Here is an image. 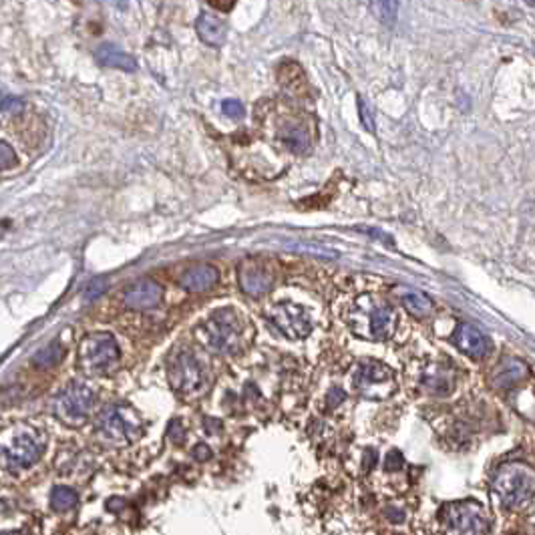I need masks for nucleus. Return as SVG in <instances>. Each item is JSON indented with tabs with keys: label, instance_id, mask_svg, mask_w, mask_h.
Masks as SVG:
<instances>
[{
	"label": "nucleus",
	"instance_id": "nucleus-1",
	"mask_svg": "<svg viewBox=\"0 0 535 535\" xmlns=\"http://www.w3.org/2000/svg\"><path fill=\"white\" fill-rule=\"evenodd\" d=\"M399 324L395 308L374 296H360L348 310L350 330L366 341H388Z\"/></svg>",
	"mask_w": 535,
	"mask_h": 535
},
{
	"label": "nucleus",
	"instance_id": "nucleus-2",
	"mask_svg": "<svg viewBox=\"0 0 535 535\" xmlns=\"http://www.w3.org/2000/svg\"><path fill=\"white\" fill-rule=\"evenodd\" d=\"M493 493L509 509L527 506L535 497V469L525 463H507L493 477Z\"/></svg>",
	"mask_w": 535,
	"mask_h": 535
},
{
	"label": "nucleus",
	"instance_id": "nucleus-3",
	"mask_svg": "<svg viewBox=\"0 0 535 535\" xmlns=\"http://www.w3.org/2000/svg\"><path fill=\"white\" fill-rule=\"evenodd\" d=\"M197 338L220 355H236L242 346V320L230 308L218 310L197 326Z\"/></svg>",
	"mask_w": 535,
	"mask_h": 535
},
{
	"label": "nucleus",
	"instance_id": "nucleus-4",
	"mask_svg": "<svg viewBox=\"0 0 535 535\" xmlns=\"http://www.w3.org/2000/svg\"><path fill=\"white\" fill-rule=\"evenodd\" d=\"M119 357V346L111 334H105V332L89 334L79 344L77 364L85 374L101 376V374H109L117 366Z\"/></svg>",
	"mask_w": 535,
	"mask_h": 535
},
{
	"label": "nucleus",
	"instance_id": "nucleus-5",
	"mask_svg": "<svg viewBox=\"0 0 535 535\" xmlns=\"http://www.w3.org/2000/svg\"><path fill=\"white\" fill-rule=\"evenodd\" d=\"M95 407V390L85 383H71L55 399V415L69 427H79L89 418Z\"/></svg>",
	"mask_w": 535,
	"mask_h": 535
},
{
	"label": "nucleus",
	"instance_id": "nucleus-6",
	"mask_svg": "<svg viewBox=\"0 0 535 535\" xmlns=\"http://www.w3.org/2000/svg\"><path fill=\"white\" fill-rule=\"evenodd\" d=\"M43 449H45V439L39 432L30 427H20L11 435H6L2 445V455H4V463L11 469H27L41 459Z\"/></svg>",
	"mask_w": 535,
	"mask_h": 535
},
{
	"label": "nucleus",
	"instance_id": "nucleus-7",
	"mask_svg": "<svg viewBox=\"0 0 535 535\" xmlns=\"http://www.w3.org/2000/svg\"><path fill=\"white\" fill-rule=\"evenodd\" d=\"M352 385L362 397L385 399L395 390V374L376 360H364L352 372Z\"/></svg>",
	"mask_w": 535,
	"mask_h": 535
},
{
	"label": "nucleus",
	"instance_id": "nucleus-8",
	"mask_svg": "<svg viewBox=\"0 0 535 535\" xmlns=\"http://www.w3.org/2000/svg\"><path fill=\"white\" fill-rule=\"evenodd\" d=\"M447 525L457 535H485L489 521L485 509L475 501H459L445 507Z\"/></svg>",
	"mask_w": 535,
	"mask_h": 535
},
{
	"label": "nucleus",
	"instance_id": "nucleus-9",
	"mask_svg": "<svg viewBox=\"0 0 535 535\" xmlns=\"http://www.w3.org/2000/svg\"><path fill=\"white\" fill-rule=\"evenodd\" d=\"M97 431L101 432V437L115 443V445H125L137 439L139 435V425L131 416L127 415V411L123 407H107L97 416Z\"/></svg>",
	"mask_w": 535,
	"mask_h": 535
},
{
	"label": "nucleus",
	"instance_id": "nucleus-10",
	"mask_svg": "<svg viewBox=\"0 0 535 535\" xmlns=\"http://www.w3.org/2000/svg\"><path fill=\"white\" fill-rule=\"evenodd\" d=\"M270 322L282 332L284 336L300 341L312 332V318L306 308L298 306L294 302H280L270 308Z\"/></svg>",
	"mask_w": 535,
	"mask_h": 535
},
{
	"label": "nucleus",
	"instance_id": "nucleus-11",
	"mask_svg": "<svg viewBox=\"0 0 535 535\" xmlns=\"http://www.w3.org/2000/svg\"><path fill=\"white\" fill-rule=\"evenodd\" d=\"M169 381L181 395H195L206 387V371L192 352L183 350L169 366Z\"/></svg>",
	"mask_w": 535,
	"mask_h": 535
},
{
	"label": "nucleus",
	"instance_id": "nucleus-12",
	"mask_svg": "<svg viewBox=\"0 0 535 535\" xmlns=\"http://www.w3.org/2000/svg\"><path fill=\"white\" fill-rule=\"evenodd\" d=\"M239 286L248 296H264L274 284V272L266 260L248 258L239 264Z\"/></svg>",
	"mask_w": 535,
	"mask_h": 535
},
{
	"label": "nucleus",
	"instance_id": "nucleus-13",
	"mask_svg": "<svg viewBox=\"0 0 535 535\" xmlns=\"http://www.w3.org/2000/svg\"><path fill=\"white\" fill-rule=\"evenodd\" d=\"M161 296H164V290L159 284L151 278H141L125 290L123 302L131 310H149L161 302Z\"/></svg>",
	"mask_w": 535,
	"mask_h": 535
},
{
	"label": "nucleus",
	"instance_id": "nucleus-14",
	"mask_svg": "<svg viewBox=\"0 0 535 535\" xmlns=\"http://www.w3.org/2000/svg\"><path fill=\"white\" fill-rule=\"evenodd\" d=\"M453 341H455V346L461 350L463 355L471 358H483L491 348L487 336L479 328L473 326V324H467V322L457 326L455 334H453Z\"/></svg>",
	"mask_w": 535,
	"mask_h": 535
},
{
	"label": "nucleus",
	"instance_id": "nucleus-15",
	"mask_svg": "<svg viewBox=\"0 0 535 535\" xmlns=\"http://www.w3.org/2000/svg\"><path fill=\"white\" fill-rule=\"evenodd\" d=\"M527 374H529V369L523 360L507 357L491 372V385L499 390H506V388L521 383L523 378H527Z\"/></svg>",
	"mask_w": 535,
	"mask_h": 535
},
{
	"label": "nucleus",
	"instance_id": "nucleus-16",
	"mask_svg": "<svg viewBox=\"0 0 535 535\" xmlns=\"http://www.w3.org/2000/svg\"><path fill=\"white\" fill-rule=\"evenodd\" d=\"M218 280H220V272L216 268L209 264H195L181 274L179 284L187 292H206V290H211Z\"/></svg>",
	"mask_w": 535,
	"mask_h": 535
},
{
	"label": "nucleus",
	"instance_id": "nucleus-17",
	"mask_svg": "<svg viewBox=\"0 0 535 535\" xmlns=\"http://www.w3.org/2000/svg\"><path fill=\"white\" fill-rule=\"evenodd\" d=\"M423 387L427 388L432 395H439V397H445L453 390V385H455V376H453V371L449 366H443V364H431L427 366L425 372H423Z\"/></svg>",
	"mask_w": 535,
	"mask_h": 535
},
{
	"label": "nucleus",
	"instance_id": "nucleus-18",
	"mask_svg": "<svg viewBox=\"0 0 535 535\" xmlns=\"http://www.w3.org/2000/svg\"><path fill=\"white\" fill-rule=\"evenodd\" d=\"M195 30H197L199 39L208 45L222 46L225 43V25H223L222 18H218L216 15L202 13L195 22Z\"/></svg>",
	"mask_w": 535,
	"mask_h": 535
},
{
	"label": "nucleus",
	"instance_id": "nucleus-19",
	"mask_svg": "<svg viewBox=\"0 0 535 535\" xmlns=\"http://www.w3.org/2000/svg\"><path fill=\"white\" fill-rule=\"evenodd\" d=\"M95 59L99 60L103 67H113L121 71H129L133 73L137 69V62L131 55H127L121 46L117 45H101L95 51Z\"/></svg>",
	"mask_w": 535,
	"mask_h": 535
},
{
	"label": "nucleus",
	"instance_id": "nucleus-20",
	"mask_svg": "<svg viewBox=\"0 0 535 535\" xmlns=\"http://www.w3.org/2000/svg\"><path fill=\"white\" fill-rule=\"evenodd\" d=\"M402 306L415 316H429L432 312L431 298L416 290H401Z\"/></svg>",
	"mask_w": 535,
	"mask_h": 535
},
{
	"label": "nucleus",
	"instance_id": "nucleus-21",
	"mask_svg": "<svg viewBox=\"0 0 535 535\" xmlns=\"http://www.w3.org/2000/svg\"><path fill=\"white\" fill-rule=\"evenodd\" d=\"M51 507L57 511V513H65V511H71L77 503H79V493L73 489V487H67V485H57L55 489L51 491Z\"/></svg>",
	"mask_w": 535,
	"mask_h": 535
},
{
	"label": "nucleus",
	"instance_id": "nucleus-22",
	"mask_svg": "<svg viewBox=\"0 0 535 535\" xmlns=\"http://www.w3.org/2000/svg\"><path fill=\"white\" fill-rule=\"evenodd\" d=\"M284 141H286V145L292 149L294 153H304V151L310 149V139H308V135H306V131H304L300 125L286 127V131H284Z\"/></svg>",
	"mask_w": 535,
	"mask_h": 535
},
{
	"label": "nucleus",
	"instance_id": "nucleus-23",
	"mask_svg": "<svg viewBox=\"0 0 535 535\" xmlns=\"http://www.w3.org/2000/svg\"><path fill=\"white\" fill-rule=\"evenodd\" d=\"M62 346H60L59 342H53V344H48L46 348H43L41 352H37L34 357H32V362L37 364V366H41V369H48V366H55L57 362H59L60 358H62Z\"/></svg>",
	"mask_w": 535,
	"mask_h": 535
},
{
	"label": "nucleus",
	"instance_id": "nucleus-24",
	"mask_svg": "<svg viewBox=\"0 0 535 535\" xmlns=\"http://www.w3.org/2000/svg\"><path fill=\"white\" fill-rule=\"evenodd\" d=\"M372 13L376 15L378 20H383L385 25H392L397 20V11H399V2H371Z\"/></svg>",
	"mask_w": 535,
	"mask_h": 535
},
{
	"label": "nucleus",
	"instance_id": "nucleus-25",
	"mask_svg": "<svg viewBox=\"0 0 535 535\" xmlns=\"http://www.w3.org/2000/svg\"><path fill=\"white\" fill-rule=\"evenodd\" d=\"M105 290H107V278H95V280H91V282L87 284V288H85V300H87V302L95 300V298L101 296Z\"/></svg>",
	"mask_w": 535,
	"mask_h": 535
},
{
	"label": "nucleus",
	"instance_id": "nucleus-26",
	"mask_svg": "<svg viewBox=\"0 0 535 535\" xmlns=\"http://www.w3.org/2000/svg\"><path fill=\"white\" fill-rule=\"evenodd\" d=\"M402 465H404V457H402V453L399 449H392V451H388L387 457H385V469L387 471H401Z\"/></svg>",
	"mask_w": 535,
	"mask_h": 535
},
{
	"label": "nucleus",
	"instance_id": "nucleus-27",
	"mask_svg": "<svg viewBox=\"0 0 535 535\" xmlns=\"http://www.w3.org/2000/svg\"><path fill=\"white\" fill-rule=\"evenodd\" d=\"M222 111L227 117H232V119H242V117H244V105L239 103V101H236V99L223 101Z\"/></svg>",
	"mask_w": 535,
	"mask_h": 535
},
{
	"label": "nucleus",
	"instance_id": "nucleus-28",
	"mask_svg": "<svg viewBox=\"0 0 535 535\" xmlns=\"http://www.w3.org/2000/svg\"><path fill=\"white\" fill-rule=\"evenodd\" d=\"M167 437L176 443V445H181L183 443V439H185V431H183V425H181V421L176 418V421H171L169 423V427H167Z\"/></svg>",
	"mask_w": 535,
	"mask_h": 535
},
{
	"label": "nucleus",
	"instance_id": "nucleus-29",
	"mask_svg": "<svg viewBox=\"0 0 535 535\" xmlns=\"http://www.w3.org/2000/svg\"><path fill=\"white\" fill-rule=\"evenodd\" d=\"M385 517H387L390 523L399 525V523H404V520H407V513H404V509H401V507L388 506L387 509H385Z\"/></svg>",
	"mask_w": 535,
	"mask_h": 535
},
{
	"label": "nucleus",
	"instance_id": "nucleus-30",
	"mask_svg": "<svg viewBox=\"0 0 535 535\" xmlns=\"http://www.w3.org/2000/svg\"><path fill=\"white\" fill-rule=\"evenodd\" d=\"M0 153H2V161H0V165H2V169L6 171L11 165H15V151L11 149L8 143H2V145H0Z\"/></svg>",
	"mask_w": 535,
	"mask_h": 535
},
{
	"label": "nucleus",
	"instance_id": "nucleus-31",
	"mask_svg": "<svg viewBox=\"0 0 535 535\" xmlns=\"http://www.w3.org/2000/svg\"><path fill=\"white\" fill-rule=\"evenodd\" d=\"M25 103L20 99H15V97H2V111L4 113H18L22 111Z\"/></svg>",
	"mask_w": 535,
	"mask_h": 535
},
{
	"label": "nucleus",
	"instance_id": "nucleus-32",
	"mask_svg": "<svg viewBox=\"0 0 535 535\" xmlns=\"http://www.w3.org/2000/svg\"><path fill=\"white\" fill-rule=\"evenodd\" d=\"M192 455H194L195 461L206 463L211 459V449H209L206 443H197V445L194 447V451H192Z\"/></svg>",
	"mask_w": 535,
	"mask_h": 535
},
{
	"label": "nucleus",
	"instance_id": "nucleus-33",
	"mask_svg": "<svg viewBox=\"0 0 535 535\" xmlns=\"http://www.w3.org/2000/svg\"><path fill=\"white\" fill-rule=\"evenodd\" d=\"M358 105H360V117H362V123H364V127L369 129V131H374V123L371 119V113H369V107L364 105L362 99H358Z\"/></svg>",
	"mask_w": 535,
	"mask_h": 535
},
{
	"label": "nucleus",
	"instance_id": "nucleus-34",
	"mask_svg": "<svg viewBox=\"0 0 535 535\" xmlns=\"http://www.w3.org/2000/svg\"><path fill=\"white\" fill-rule=\"evenodd\" d=\"M105 507H107L111 513H119V511L125 509V499H123V497H109Z\"/></svg>",
	"mask_w": 535,
	"mask_h": 535
},
{
	"label": "nucleus",
	"instance_id": "nucleus-35",
	"mask_svg": "<svg viewBox=\"0 0 535 535\" xmlns=\"http://www.w3.org/2000/svg\"><path fill=\"white\" fill-rule=\"evenodd\" d=\"M344 399H346V395H344V390H342V388H332V390L328 392V404H330V407L341 404Z\"/></svg>",
	"mask_w": 535,
	"mask_h": 535
},
{
	"label": "nucleus",
	"instance_id": "nucleus-36",
	"mask_svg": "<svg viewBox=\"0 0 535 535\" xmlns=\"http://www.w3.org/2000/svg\"><path fill=\"white\" fill-rule=\"evenodd\" d=\"M378 461V455H376V451L374 449H366V453H364V459H362V467L366 469V471H371L372 467L376 465Z\"/></svg>",
	"mask_w": 535,
	"mask_h": 535
},
{
	"label": "nucleus",
	"instance_id": "nucleus-37",
	"mask_svg": "<svg viewBox=\"0 0 535 535\" xmlns=\"http://www.w3.org/2000/svg\"><path fill=\"white\" fill-rule=\"evenodd\" d=\"M222 429V423L218 418H206V431L208 432H218Z\"/></svg>",
	"mask_w": 535,
	"mask_h": 535
},
{
	"label": "nucleus",
	"instance_id": "nucleus-38",
	"mask_svg": "<svg viewBox=\"0 0 535 535\" xmlns=\"http://www.w3.org/2000/svg\"><path fill=\"white\" fill-rule=\"evenodd\" d=\"M213 8H220V11H232L234 8V2H211Z\"/></svg>",
	"mask_w": 535,
	"mask_h": 535
},
{
	"label": "nucleus",
	"instance_id": "nucleus-39",
	"mask_svg": "<svg viewBox=\"0 0 535 535\" xmlns=\"http://www.w3.org/2000/svg\"><path fill=\"white\" fill-rule=\"evenodd\" d=\"M2 535H18V531H4Z\"/></svg>",
	"mask_w": 535,
	"mask_h": 535
}]
</instances>
